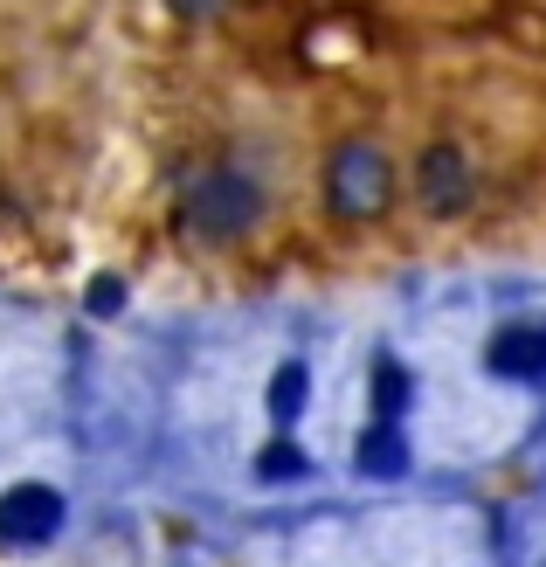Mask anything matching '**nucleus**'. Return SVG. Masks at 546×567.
<instances>
[{
    "mask_svg": "<svg viewBox=\"0 0 546 567\" xmlns=\"http://www.w3.org/2000/svg\"><path fill=\"white\" fill-rule=\"evenodd\" d=\"M326 194H332V208L339 215H381L388 208V194H394V174H388V153L381 146H339L332 159V174H326Z\"/></svg>",
    "mask_w": 546,
    "mask_h": 567,
    "instance_id": "obj_1",
    "label": "nucleus"
},
{
    "mask_svg": "<svg viewBox=\"0 0 546 567\" xmlns=\"http://www.w3.org/2000/svg\"><path fill=\"white\" fill-rule=\"evenodd\" d=\"M187 215H194V229H200V236L228 243V236H243L249 221L264 215V187H256L249 174H208V181L194 187Z\"/></svg>",
    "mask_w": 546,
    "mask_h": 567,
    "instance_id": "obj_2",
    "label": "nucleus"
},
{
    "mask_svg": "<svg viewBox=\"0 0 546 567\" xmlns=\"http://www.w3.org/2000/svg\"><path fill=\"white\" fill-rule=\"evenodd\" d=\"M55 526H63V492L14 485L8 498H0V540H8V547H42Z\"/></svg>",
    "mask_w": 546,
    "mask_h": 567,
    "instance_id": "obj_3",
    "label": "nucleus"
},
{
    "mask_svg": "<svg viewBox=\"0 0 546 567\" xmlns=\"http://www.w3.org/2000/svg\"><path fill=\"white\" fill-rule=\"evenodd\" d=\"M415 194H422L429 215H456V208L471 202V159L456 153V146H429L415 159Z\"/></svg>",
    "mask_w": 546,
    "mask_h": 567,
    "instance_id": "obj_4",
    "label": "nucleus"
},
{
    "mask_svg": "<svg viewBox=\"0 0 546 567\" xmlns=\"http://www.w3.org/2000/svg\"><path fill=\"white\" fill-rule=\"evenodd\" d=\"M492 374H505V381H539L546 374V332L539 326H505L492 339Z\"/></svg>",
    "mask_w": 546,
    "mask_h": 567,
    "instance_id": "obj_5",
    "label": "nucleus"
},
{
    "mask_svg": "<svg viewBox=\"0 0 546 567\" xmlns=\"http://www.w3.org/2000/svg\"><path fill=\"white\" fill-rule=\"evenodd\" d=\"M360 471L367 477H401L409 471V443H401L394 422H373V430L360 436Z\"/></svg>",
    "mask_w": 546,
    "mask_h": 567,
    "instance_id": "obj_6",
    "label": "nucleus"
},
{
    "mask_svg": "<svg viewBox=\"0 0 546 567\" xmlns=\"http://www.w3.org/2000/svg\"><path fill=\"white\" fill-rule=\"evenodd\" d=\"M298 409H305V367L291 360V367H277V381H270V415L284 422V430H291Z\"/></svg>",
    "mask_w": 546,
    "mask_h": 567,
    "instance_id": "obj_7",
    "label": "nucleus"
},
{
    "mask_svg": "<svg viewBox=\"0 0 546 567\" xmlns=\"http://www.w3.org/2000/svg\"><path fill=\"white\" fill-rule=\"evenodd\" d=\"M311 471V457H305V450L298 443H264V457H256V477H305Z\"/></svg>",
    "mask_w": 546,
    "mask_h": 567,
    "instance_id": "obj_8",
    "label": "nucleus"
},
{
    "mask_svg": "<svg viewBox=\"0 0 546 567\" xmlns=\"http://www.w3.org/2000/svg\"><path fill=\"white\" fill-rule=\"evenodd\" d=\"M373 394H381V415H394L409 402V374H401V367H381V374H373Z\"/></svg>",
    "mask_w": 546,
    "mask_h": 567,
    "instance_id": "obj_9",
    "label": "nucleus"
},
{
    "mask_svg": "<svg viewBox=\"0 0 546 567\" xmlns=\"http://www.w3.org/2000/svg\"><path fill=\"white\" fill-rule=\"evenodd\" d=\"M119 298H125L119 284H91V311H119Z\"/></svg>",
    "mask_w": 546,
    "mask_h": 567,
    "instance_id": "obj_10",
    "label": "nucleus"
},
{
    "mask_svg": "<svg viewBox=\"0 0 546 567\" xmlns=\"http://www.w3.org/2000/svg\"><path fill=\"white\" fill-rule=\"evenodd\" d=\"M539 332H546V326H539Z\"/></svg>",
    "mask_w": 546,
    "mask_h": 567,
    "instance_id": "obj_11",
    "label": "nucleus"
}]
</instances>
